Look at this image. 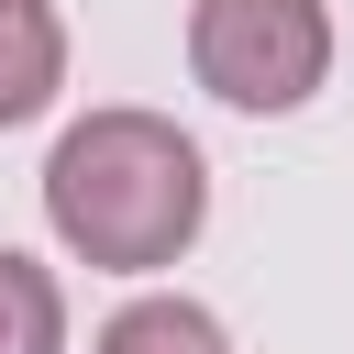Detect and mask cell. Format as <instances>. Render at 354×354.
I'll use <instances>...</instances> for the list:
<instances>
[{
  "label": "cell",
  "mask_w": 354,
  "mask_h": 354,
  "mask_svg": "<svg viewBox=\"0 0 354 354\" xmlns=\"http://www.w3.org/2000/svg\"><path fill=\"white\" fill-rule=\"evenodd\" d=\"M33 188H44V232L88 277H166L210 232V155L166 111H133V100L66 122Z\"/></svg>",
  "instance_id": "6da1fadb"
},
{
  "label": "cell",
  "mask_w": 354,
  "mask_h": 354,
  "mask_svg": "<svg viewBox=\"0 0 354 354\" xmlns=\"http://www.w3.org/2000/svg\"><path fill=\"white\" fill-rule=\"evenodd\" d=\"M188 77L243 122L310 111L332 88V0H188Z\"/></svg>",
  "instance_id": "7a4b0ae2"
},
{
  "label": "cell",
  "mask_w": 354,
  "mask_h": 354,
  "mask_svg": "<svg viewBox=\"0 0 354 354\" xmlns=\"http://www.w3.org/2000/svg\"><path fill=\"white\" fill-rule=\"evenodd\" d=\"M66 88V11L55 0H0V133L44 122Z\"/></svg>",
  "instance_id": "3957f363"
},
{
  "label": "cell",
  "mask_w": 354,
  "mask_h": 354,
  "mask_svg": "<svg viewBox=\"0 0 354 354\" xmlns=\"http://www.w3.org/2000/svg\"><path fill=\"white\" fill-rule=\"evenodd\" d=\"M88 354H232V332H221V310H199L177 288H144V299H122L100 321Z\"/></svg>",
  "instance_id": "277c9868"
},
{
  "label": "cell",
  "mask_w": 354,
  "mask_h": 354,
  "mask_svg": "<svg viewBox=\"0 0 354 354\" xmlns=\"http://www.w3.org/2000/svg\"><path fill=\"white\" fill-rule=\"evenodd\" d=\"M0 354H66V288L22 243H0Z\"/></svg>",
  "instance_id": "5b68a950"
}]
</instances>
